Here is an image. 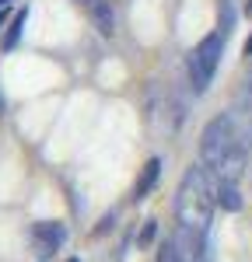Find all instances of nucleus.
I'll use <instances>...</instances> for the list:
<instances>
[{"label":"nucleus","instance_id":"8","mask_svg":"<svg viewBox=\"0 0 252 262\" xmlns=\"http://www.w3.org/2000/svg\"><path fill=\"white\" fill-rule=\"evenodd\" d=\"M25 21H28V7H25V11H18V14H14V21H11V32H7V39H4V46H7V49H11V46L18 42V35L25 32Z\"/></svg>","mask_w":252,"mask_h":262},{"label":"nucleus","instance_id":"1","mask_svg":"<svg viewBox=\"0 0 252 262\" xmlns=\"http://www.w3.org/2000/svg\"><path fill=\"white\" fill-rule=\"evenodd\" d=\"M252 143L245 140L242 126L235 122V116L221 112L203 126V137H200V158L210 168V175L217 182H238L242 179V168H245V154H249Z\"/></svg>","mask_w":252,"mask_h":262},{"label":"nucleus","instance_id":"4","mask_svg":"<svg viewBox=\"0 0 252 262\" xmlns=\"http://www.w3.org/2000/svg\"><path fill=\"white\" fill-rule=\"evenodd\" d=\"M168 248L179 255V262H214L210 259V245H207V231H196V227H175Z\"/></svg>","mask_w":252,"mask_h":262},{"label":"nucleus","instance_id":"2","mask_svg":"<svg viewBox=\"0 0 252 262\" xmlns=\"http://www.w3.org/2000/svg\"><path fill=\"white\" fill-rule=\"evenodd\" d=\"M217 179L210 175L207 164H196L189 168L182 182H179V192H175V217L182 227H196V231H207L214 221V210H217Z\"/></svg>","mask_w":252,"mask_h":262},{"label":"nucleus","instance_id":"12","mask_svg":"<svg viewBox=\"0 0 252 262\" xmlns=\"http://www.w3.org/2000/svg\"><path fill=\"white\" fill-rule=\"evenodd\" d=\"M0 116H4V95H0Z\"/></svg>","mask_w":252,"mask_h":262},{"label":"nucleus","instance_id":"15","mask_svg":"<svg viewBox=\"0 0 252 262\" xmlns=\"http://www.w3.org/2000/svg\"><path fill=\"white\" fill-rule=\"evenodd\" d=\"M70 262H81V259H70Z\"/></svg>","mask_w":252,"mask_h":262},{"label":"nucleus","instance_id":"13","mask_svg":"<svg viewBox=\"0 0 252 262\" xmlns=\"http://www.w3.org/2000/svg\"><path fill=\"white\" fill-rule=\"evenodd\" d=\"M4 7H7V0H0V11H4Z\"/></svg>","mask_w":252,"mask_h":262},{"label":"nucleus","instance_id":"14","mask_svg":"<svg viewBox=\"0 0 252 262\" xmlns=\"http://www.w3.org/2000/svg\"><path fill=\"white\" fill-rule=\"evenodd\" d=\"M249 14H252V0H249Z\"/></svg>","mask_w":252,"mask_h":262},{"label":"nucleus","instance_id":"10","mask_svg":"<svg viewBox=\"0 0 252 262\" xmlns=\"http://www.w3.org/2000/svg\"><path fill=\"white\" fill-rule=\"evenodd\" d=\"M245 56H252V35H249V42H245Z\"/></svg>","mask_w":252,"mask_h":262},{"label":"nucleus","instance_id":"3","mask_svg":"<svg viewBox=\"0 0 252 262\" xmlns=\"http://www.w3.org/2000/svg\"><path fill=\"white\" fill-rule=\"evenodd\" d=\"M224 7V21H217V28L210 32L207 39H200L193 49H189V60H186V77H189V88L193 95H203L210 84H214V74L221 67V56H224V42H228V32H231V7Z\"/></svg>","mask_w":252,"mask_h":262},{"label":"nucleus","instance_id":"9","mask_svg":"<svg viewBox=\"0 0 252 262\" xmlns=\"http://www.w3.org/2000/svg\"><path fill=\"white\" fill-rule=\"evenodd\" d=\"M154 262H179V255H175L172 248H161V252H158V259H154Z\"/></svg>","mask_w":252,"mask_h":262},{"label":"nucleus","instance_id":"5","mask_svg":"<svg viewBox=\"0 0 252 262\" xmlns=\"http://www.w3.org/2000/svg\"><path fill=\"white\" fill-rule=\"evenodd\" d=\"M32 242L39 248V255H49L53 248L63 245V224H35L32 227Z\"/></svg>","mask_w":252,"mask_h":262},{"label":"nucleus","instance_id":"6","mask_svg":"<svg viewBox=\"0 0 252 262\" xmlns=\"http://www.w3.org/2000/svg\"><path fill=\"white\" fill-rule=\"evenodd\" d=\"M84 11L95 18V25H98V32L102 35H112V25H116V18H112V4L116 0H81Z\"/></svg>","mask_w":252,"mask_h":262},{"label":"nucleus","instance_id":"11","mask_svg":"<svg viewBox=\"0 0 252 262\" xmlns=\"http://www.w3.org/2000/svg\"><path fill=\"white\" fill-rule=\"evenodd\" d=\"M4 21H7V7H4V11H0V25H4Z\"/></svg>","mask_w":252,"mask_h":262},{"label":"nucleus","instance_id":"7","mask_svg":"<svg viewBox=\"0 0 252 262\" xmlns=\"http://www.w3.org/2000/svg\"><path fill=\"white\" fill-rule=\"evenodd\" d=\"M158 171H161V161H158V158H151L147 168H144V175H140L137 185H133V200H144L147 192H151V185L158 182Z\"/></svg>","mask_w":252,"mask_h":262}]
</instances>
